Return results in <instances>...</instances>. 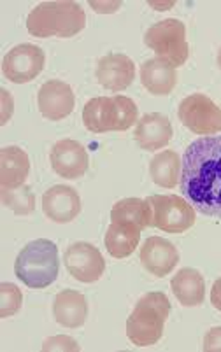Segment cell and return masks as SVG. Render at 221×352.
<instances>
[{"instance_id":"obj_17","label":"cell","mask_w":221,"mask_h":352,"mask_svg":"<svg viewBox=\"0 0 221 352\" xmlns=\"http://www.w3.org/2000/svg\"><path fill=\"white\" fill-rule=\"evenodd\" d=\"M53 318L63 328H81L88 318V302L85 294L74 289H63L54 296Z\"/></svg>"},{"instance_id":"obj_5","label":"cell","mask_w":221,"mask_h":352,"mask_svg":"<svg viewBox=\"0 0 221 352\" xmlns=\"http://www.w3.org/2000/svg\"><path fill=\"white\" fill-rule=\"evenodd\" d=\"M144 44L176 69L188 62L190 46L187 41V25L176 18H169L149 27L144 34Z\"/></svg>"},{"instance_id":"obj_11","label":"cell","mask_w":221,"mask_h":352,"mask_svg":"<svg viewBox=\"0 0 221 352\" xmlns=\"http://www.w3.org/2000/svg\"><path fill=\"white\" fill-rule=\"evenodd\" d=\"M37 107L48 121H62L74 113L76 95L67 82L51 79L39 88Z\"/></svg>"},{"instance_id":"obj_18","label":"cell","mask_w":221,"mask_h":352,"mask_svg":"<svg viewBox=\"0 0 221 352\" xmlns=\"http://www.w3.org/2000/svg\"><path fill=\"white\" fill-rule=\"evenodd\" d=\"M30 172V158L18 146L0 149V190H14L23 186Z\"/></svg>"},{"instance_id":"obj_10","label":"cell","mask_w":221,"mask_h":352,"mask_svg":"<svg viewBox=\"0 0 221 352\" xmlns=\"http://www.w3.org/2000/svg\"><path fill=\"white\" fill-rule=\"evenodd\" d=\"M51 168L63 179H79L88 172L90 158L86 147L72 139L59 140L51 147Z\"/></svg>"},{"instance_id":"obj_16","label":"cell","mask_w":221,"mask_h":352,"mask_svg":"<svg viewBox=\"0 0 221 352\" xmlns=\"http://www.w3.org/2000/svg\"><path fill=\"white\" fill-rule=\"evenodd\" d=\"M83 123L92 133L120 132V111L114 97H95L83 109Z\"/></svg>"},{"instance_id":"obj_13","label":"cell","mask_w":221,"mask_h":352,"mask_svg":"<svg viewBox=\"0 0 221 352\" xmlns=\"http://www.w3.org/2000/svg\"><path fill=\"white\" fill-rule=\"evenodd\" d=\"M143 267L155 277H167L179 263V251L172 242L162 236H149L139 252Z\"/></svg>"},{"instance_id":"obj_29","label":"cell","mask_w":221,"mask_h":352,"mask_svg":"<svg viewBox=\"0 0 221 352\" xmlns=\"http://www.w3.org/2000/svg\"><path fill=\"white\" fill-rule=\"evenodd\" d=\"M90 6L97 12H116L120 9L121 2H90Z\"/></svg>"},{"instance_id":"obj_21","label":"cell","mask_w":221,"mask_h":352,"mask_svg":"<svg viewBox=\"0 0 221 352\" xmlns=\"http://www.w3.org/2000/svg\"><path fill=\"white\" fill-rule=\"evenodd\" d=\"M140 232L143 230L132 223H111L105 232V249L116 259L128 258L139 248Z\"/></svg>"},{"instance_id":"obj_28","label":"cell","mask_w":221,"mask_h":352,"mask_svg":"<svg viewBox=\"0 0 221 352\" xmlns=\"http://www.w3.org/2000/svg\"><path fill=\"white\" fill-rule=\"evenodd\" d=\"M0 105H2V116H0V124H6L12 116V111H14V100H12L11 94L8 89H0Z\"/></svg>"},{"instance_id":"obj_25","label":"cell","mask_w":221,"mask_h":352,"mask_svg":"<svg viewBox=\"0 0 221 352\" xmlns=\"http://www.w3.org/2000/svg\"><path fill=\"white\" fill-rule=\"evenodd\" d=\"M21 303H23V294L20 287L11 283L0 284V318H11L20 312Z\"/></svg>"},{"instance_id":"obj_3","label":"cell","mask_w":221,"mask_h":352,"mask_svg":"<svg viewBox=\"0 0 221 352\" xmlns=\"http://www.w3.org/2000/svg\"><path fill=\"white\" fill-rule=\"evenodd\" d=\"M16 277L30 289H44L60 272L59 248L48 239L32 240L20 251L14 263Z\"/></svg>"},{"instance_id":"obj_12","label":"cell","mask_w":221,"mask_h":352,"mask_svg":"<svg viewBox=\"0 0 221 352\" xmlns=\"http://www.w3.org/2000/svg\"><path fill=\"white\" fill-rule=\"evenodd\" d=\"M95 78L105 89L118 94L127 89L136 79V63L127 54L109 53L97 62Z\"/></svg>"},{"instance_id":"obj_26","label":"cell","mask_w":221,"mask_h":352,"mask_svg":"<svg viewBox=\"0 0 221 352\" xmlns=\"http://www.w3.org/2000/svg\"><path fill=\"white\" fill-rule=\"evenodd\" d=\"M43 351L44 352H53V351L78 352L79 345L72 337H67V335H56V337H50L46 342H44Z\"/></svg>"},{"instance_id":"obj_24","label":"cell","mask_w":221,"mask_h":352,"mask_svg":"<svg viewBox=\"0 0 221 352\" xmlns=\"http://www.w3.org/2000/svg\"><path fill=\"white\" fill-rule=\"evenodd\" d=\"M0 201L18 216H28L35 210V195L27 184L14 190H0Z\"/></svg>"},{"instance_id":"obj_4","label":"cell","mask_w":221,"mask_h":352,"mask_svg":"<svg viewBox=\"0 0 221 352\" xmlns=\"http://www.w3.org/2000/svg\"><path fill=\"white\" fill-rule=\"evenodd\" d=\"M171 314V302L163 293H146L127 319V337L137 347H149L160 342L163 326Z\"/></svg>"},{"instance_id":"obj_14","label":"cell","mask_w":221,"mask_h":352,"mask_svg":"<svg viewBox=\"0 0 221 352\" xmlns=\"http://www.w3.org/2000/svg\"><path fill=\"white\" fill-rule=\"evenodd\" d=\"M43 210L48 219L65 225L81 212V198L74 188L56 184L43 195Z\"/></svg>"},{"instance_id":"obj_15","label":"cell","mask_w":221,"mask_h":352,"mask_svg":"<svg viewBox=\"0 0 221 352\" xmlns=\"http://www.w3.org/2000/svg\"><path fill=\"white\" fill-rule=\"evenodd\" d=\"M174 130H172L171 120L160 113H147L137 121L134 139L137 146L144 151H158L169 146L172 140Z\"/></svg>"},{"instance_id":"obj_27","label":"cell","mask_w":221,"mask_h":352,"mask_svg":"<svg viewBox=\"0 0 221 352\" xmlns=\"http://www.w3.org/2000/svg\"><path fill=\"white\" fill-rule=\"evenodd\" d=\"M202 349L206 352H221V326L211 328L204 337Z\"/></svg>"},{"instance_id":"obj_2","label":"cell","mask_w":221,"mask_h":352,"mask_svg":"<svg viewBox=\"0 0 221 352\" xmlns=\"http://www.w3.org/2000/svg\"><path fill=\"white\" fill-rule=\"evenodd\" d=\"M85 9L72 0H51L35 6L27 18L28 34L39 39H69L85 30Z\"/></svg>"},{"instance_id":"obj_9","label":"cell","mask_w":221,"mask_h":352,"mask_svg":"<svg viewBox=\"0 0 221 352\" xmlns=\"http://www.w3.org/2000/svg\"><path fill=\"white\" fill-rule=\"evenodd\" d=\"M63 263L74 279L85 284L97 283L105 272L104 256L94 244L88 242L70 244L63 254Z\"/></svg>"},{"instance_id":"obj_31","label":"cell","mask_w":221,"mask_h":352,"mask_svg":"<svg viewBox=\"0 0 221 352\" xmlns=\"http://www.w3.org/2000/svg\"><path fill=\"white\" fill-rule=\"evenodd\" d=\"M218 67L221 69V47H220V51H218Z\"/></svg>"},{"instance_id":"obj_20","label":"cell","mask_w":221,"mask_h":352,"mask_svg":"<svg viewBox=\"0 0 221 352\" xmlns=\"http://www.w3.org/2000/svg\"><path fill=\"white\" fill-rule=\"evenodd\" d=\"M172 293L185 307H198L206 298V280L195 268H181L171 280Z\"/></svg>"},{"instance_id":"obj_23","label":"cell","mask_w":221,"mask_h":352,"mask_svg":"<svg viewBox=\"0 0 221 352\" xmlns=\"http://www.w3.org/2000/svg\"><path fill=\"white\" fill-rule=\"evenodd\" d=\"M153 212L149 201L143 198H123L111 209V223H132L140 230L151 226Z\"/></svg>"},{"instance_id":"obj_8","label":"cell","mask_w":221,"mask_h":352,"mask_svg":"<svg viewBox=\"0 0 221 352\" xmlns=\"http://www.w3.org/2000/svg\"><path fill=\"white\" fill-rule=\"evenodd\" d=\"M46 67V54L35 44H18L6 53L2 72L14 85L34 81Z\"/></svg>"},{"instance_id":"obj_30","label":"cell","mask_w":221,"mask_h":352,"mask_svg":"<svg viewBox=\"0 0 221 352\" xmlns=\"http://www.w3.org/2000/svg\"><path fill=\"white\" fill-rule=\"evenodd\" d=\"M211 303L216 310L221 312V277L213 284V289H211Z\"/></svg>"},{"instance_id":"obj_1","label":"cell","mask_w":221,"mask_h":352,"mask_svg":"<svg viewBox=\"0 0 221 352\" xmlns=\"http://www.w3.org/2000/svg\"><path fill=\"white\" fill-rule=\"evenodd\" d=\"M179 188L204 216L221 219V135L200 137L182 155Z\"/></svg>"},{"instance_id":"obj_7","label":"cell","mask_w":221,"mask_h":352,"mask_svg":"<svg viewBox=\"0 0 221 352\" xmlns=\"http://www.w3.org/2000/svg\"><path fill=\"white\" fill-rule=\"evenodd\" d=\"M178 118L197 135L209 137L221 132V107L204 94H193L182 98Z\"/></svg>"},{"instance_id":"obj_22","label":"cell","mask_w":221,"mask_h":352,"mask_svg":"<svg viewBox=\"0 0 221 352\" xmlns=\"http://www.w3.org/2000/svg\"><path fill=\"white\" fill-rule=\"evenodd\" d=\"M181 158L172 149H165V151L158 153L149 162L151 181L155 182L156 186L172 190V188L178 186L179 179H181Z\"/></svg>"},{"instance_id":"obj_6","label":"cell","mask_w":221,"mask_h":352,"mask_svg":"<svg viewBox=\"0 0 221 352\" xmlns=\"http://www.w3.org/2000/svg\"><path fill=\"white\" fill-rule=\"evenodd\" d=\"M151 206V226L165 233H185L195 225L197 214L193 207L178 195H153L147 197Z\"/></svg>"},{"instance_id":"obj_19","label":"cell","mask_w":221,"mask_h":352,"mask_svg":"<svg viewBox=\"0 0 221 352\" xmlns=\"http://www.w3.org/2000/svg\"><path fill=\"white\" fill-rule=\"evenodd\" d=\"M140 82L156 97H165L178 85L176 67L162 58H149L140 65Z\"/></svg>"}]
</instances>
